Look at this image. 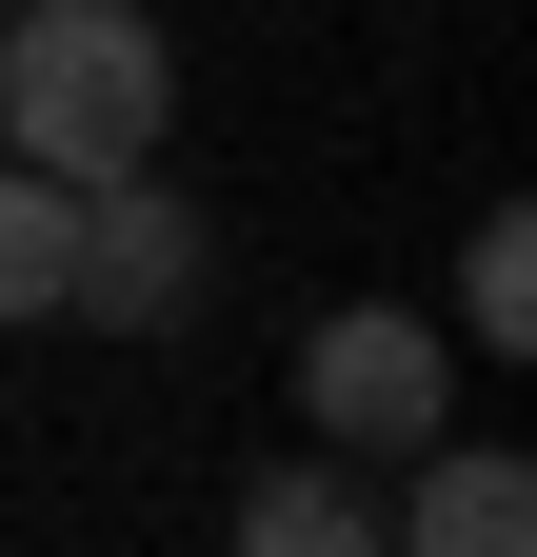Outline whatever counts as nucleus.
I'll use <instances>...</instances> for the list:
<instances>
[{"label": "nucleus", "mask_w": 537, "mask_h": 557, "mask_svg": "<svg viewBox=\"0 0 537 557\" xmlns=\"http://www.w3.org/2000/svg\"><path fill=\"white\" fill-rule=\"evenodd\" d=\"M179 139V40L140 0H21L0 21V160L40 180H120Z\"/></svg>", "instance_id": "f257e3e1"}, {"label": "nucleus", "mask_w": 537, "mask_h": 557, "mask_svg": "<svg viewBox=\"0 0 537 557\" xmlns=\"http://www.w3.org/2000/svg\"><path fill=\"white\" fill-rule=\"evenodd\" d=\"M438 418H458V338H438L419 299H339V319L299 338V438H319V458L398 478Z\"/></svg>", "instance_id": "f03ea898"}, {"label": "nucleus", "mask_w": 537, "mask_h": 557, "mask_svg": "<svg viewBox=\"0 0 537 557\" xmlns=\"http://www.w3.org/2000/svg\"><path fill=\"white\" fill-rule=\"evenodd\" d=\"M199 278H220V239H199V199H179L160 160L80 180V259H60V319H100V338H179V319H199Z\"/></svg>", "instance_id": "7ed1b4c3"}, {"label": "nucleus", "mask_w": 537, "mask_h": 557, "mask_svg": "<svg viewBox=\"0 0 537 557\" xmlns=\"http://www.w3.org/2000/svg\"><path fill=\"white\" fill-rule=\"evenodd\" d=\"M60 259H80V180L0 160V338H21V319H60Z\"/></svg>", "instance_id": "423d86ee"}, {"label": "nucleus", "mask_w": 537, "mask_h": 557, "mask_svg": "<svg viewBox=\"0 0 537 557\" xmlns=\"http://www.w3.org/2000/svg\"><path fill=\"white\" fill-rule=\"evenodd\" d=\"M458 338L537 359V220H517V199H478V239H458Z\"/></svg>", "instance_id": "0eeeda50"}, {"label": "nucleus", "mask_w": 537, "mask_h": 557, "mask_svg": "<svg viewBox=\"0 0 537 557\" xmlns=\"http://www.w3.org/2000/svg\"><path fill=\"white\" fill-rule=\"evenodd\" d=\"M378 537H398V557H517V537H537V458L438 418V438L378 478Z\"/></svg>", "instance_id": "20e7f679"}, {"label": "nucleus", "mask_w": 537, "mask_h": 557, "mask_svg": "<svg viewBox=\"0 0 537 557\" xmlns=\"http://www.w3.org/2000/svg\"><path fill=\"white\" fill-rule=\"evenodd\" d=\"M239 537H259V557H359V537H378V478H359V458H259V478H239Z\"/></svg>", "instance_id": "39448f33"}]
</instances>
